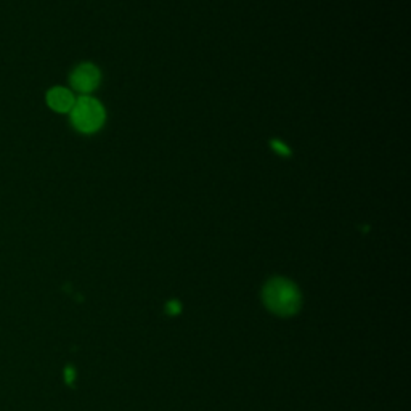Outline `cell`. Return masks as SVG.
Listing matches in <instances>:
<instances>
[{
	"label": "cell",
	"mask_w": 411,
	"mask_h": 411,
	"mask_svg": "<svg viewBox=\"0 0 411 411\" xmlns=\"http://www.w3.org/2000/svg\"><path fill=\"white\" fill-rule=\"evenodd\" d=\"M271 147H274L275 151H278L280 154H290V149L285 145V143H280V142H271Z\"/></svg>",
	"instance_id": "cell-5"
},
{
	"label": "cell",
	"mask_w": 411,
	"mask_h": 411,
	"mask_svg": "<svg viewBox=\"0 0 411 411\" xmlns=\"http://www.w3.org/2000/svg\"><path fill=\"white\" fill-rule=\"evenodd\" d=\"M270 299L271 302H276V307H290V304L296 301V296H294V291L291 286H288L286 283H275L270 290Z\"/></svg>",
	"instance_id": "cell-4"
},
{
	"label": "cell",
	"mask_w": 411,
	"mask_h": 411,
	"mask_svg": "<svg viewBox=\"0 0 411 411\" xmlns=\"http://www.w3.org/2000/svg\"><path fill=\"white\" fill-rule=\"evenodd\" d=\"M46 100H47L48 108L53 109L55 113H69L76 103L73 92L65 87L50 88V90L47 92Z\"/></svg>",
	"instance_id": "cell-3"
},
{
	"label": "cell",
	"mask_w": 411,
	"mask_h": 411,
	"mask_svg": "<svg viewBox=\"0 0 411 411\" xmlns=\"http://www.w3.org/2000/svg\"><path fill=\"white\" fill-rule=\"evenodd\" d=\"M71 113V122L82 133L97 132L105 122V109L98 100L92 97H79Z\"/></svg>",
	"instance_id": "cell-1"
},
{
	"label": "cell",
	"mask_w": 411,
	"mask_h": 411,
	"mask_svg": "<svg viewBox=\"0 0 411 411\" xmlns=\"http://www.w3.org/2000/svg\"><path fill=\"white\" fill-rule=\"evenodd\" d=\"M71 86H73L77 92L88 93L95 90L100 84V71L97 66L90 63H84L73 71L69 77Z\"/></svg>",
	"instance_id": "cell-2"
}]
</instances>
